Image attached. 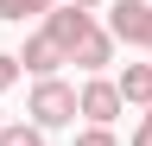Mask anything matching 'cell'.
<instances>
[{
  "label": "cell",
  "mask_w": 152,
  "mask_h": 146,
  "mask_svg": "<svg viewBox=\"0 0 152 146\" xmlns=\"http://www.w3.org/2000/svg\"><path fill=\"white\" fill-rule=\"evenodd\" d=\"M51 7H57V0H0V19H13V26H26V19H45Z\"/></svg>",
  "instance_id": "8"
},
{
  "label": "cell",
  "mask_w": 152,
  "mask_h": 146,
  "mask_svg": "<svg viewBox=\"0 0 152 146\" xmlns=\"http://www.w3.org/2000/svg\"><path fill=\"white\" fill-rule=\"evenodd\" d=\"M114 83H121V102H133V108H152V64H127Z\"/></svg>",
  "instance_id": "7"
},
{
  "label": "cell",
  "mask_w": 152,
  "mask_h": 146,
  "mask_svg": "<svg viewBox=\"0 0 152 146\" xmlns=\"http://www.w3.org/2000/svg\"><path fill=\"white\" fill-rule=\"evenodd\" d=\"M70 64H83L89 76H102V70L114 64V38H108V26H89L83 38H76V51H70Z\"/></svg>",
  "instance_id": "6"
},
{
  "label": "cell",
  "mask_w": 152,
  "mask_h": 146,
  "mask_svg": "<svg viewBox=\"0 0 152 146\" xmlns=\"http://www.w3.org/2000/svg\"><path fill=\"white\" fill-rule=\"evenodd\" d=\"M89 26H95V13H83V7H51V13H45V32L57 38V51H64V57L76 51V38H83Z\"/></svg>",
  "instance_id": "5"
},
{
  "label": "cell",
  "mask_w": 152,
  "mask_h": 146,
  "mask_svg": "<svg viewBox=\"0 0 152 146\" xmlns=\"http://www.w3.org/2000/svg\"><path fill=\"white\" fill-rule=\"evenodd\" d=\"M146 121H152V108H146Z\"/></svg>",
  "instance_id": "15"
},
{
  "label": "cell",
  "mask_w": 152,
  "mask_h": 146,
  "mask_svg": "<svg viewBox=\"0 0 152 146\" xmlns=\"http://www.w3.org/2000/svg\"><path fill=\"white\" fill-rule=\"evenodd\" d=\"M121 83L114 76H89L83 89H76V114H83L89 127H114V114H121Z\"/></svg>",
  "instance_id": "3"
},
{
  "label": "cell",
  "mask_w": 152,
  "mask_h": 146,
  "mask_svg": "<svg viewBox=\"0 0 152 146\" xmlns=\"http://www.w3.org/2000/svg\"><path fill=\"white\" fill-rule=\"evenodd\" d=\"M26 114H32V127H70L76 121V89L70 83H57V76H45V83H32V102H26Z\"/></svg>",
  "instance_id": "1"
},
{
  "label": "cell",
  "mask_w": 152,
  "mask_h": 146,
  "mask_svg": "<svg viewBox=\"0 0 152 146\" xmlns=\"http://www.w3.org/2000/svg\"><path fill=\"white\" fill-rule=\"evenodd\" d=\"M13 83H19V57H13V51H0V95H7Z\"/></svg>",
  "instance_id": "11"
},
{
  "label": "cell",
  "mask_w": 152,
  "mask_h": 146,
  "mask_svg": "<svg viewBox=\"0 0 152 146\" xmlns=\"http://www.w3.org/2000/svg\"><path fill=\"white\" fill-rule=\"evenodd\" d=\"M70 7H83V13H95V7H102V0H70Z\"/></svg>",
  "instance_id": "13"
},
{
  "label": "cell",
  "mask_w": 152,
  "mask_h": 146,
  "mask_svg": "<svg viewBox=\"0 0 152 146\" xmlns=\"http://www.w3.org/2000/svg\"><path fill=\"white\" fill-rule=\"evenodd\" d=\"M0 146H45V127H32V121H7V127H0Z\"/></svg>",
  "instance_id": "9"
},
{
  "label": "cell",
  "mask_w": 152,
  "mask_h": 146,
  "mask_svg": "<svg viewBox=\"0 0 152 146\" xmlns=\"http://www.w3.org/2000/svg\"><path fill=\"white\" fill-rule=\"evenodd\" d=\"M108 38L133 45V51H152V0H121L108 13Z\"/></svg>",
  "instance_id": "2"
},
{
  "label": "cell",
  "mask_w": 152,
  "mask_h": 146,
  "mask_svg": "<svg viewBox=\"0 0 152 146\" xmlns=\"http://www.w3.org/2000/svg\"><path fill=\"white\" fill-rule=\"evenodd\" d=\"M13 57H19V70H32L38 83H45V76H57V70L70 64L64 51H57V38H51V32H32V38H26V51H13Z\"/></svg>",
  "instance_id": "4"
},
{
  "label": "cell",
  "mask_w": 152,
  "mask_h": 146,
  "mask_svg": "<svg viewBox=\"0 0 152 146\" xmlns=\"http://www.w3.org/2000/svg\"><path fill=\"white\" fill-rule=\"evenodd\" d=\"M0 127H7V114H0Z\"/></svg>",
  "instance_id": "14"
},
{
  "label": "cell",
  "mask_w": 152,
  "mask_h": 146,
  "mask_svg": "<svg viewBox=\"0 0 152 146\" xmlns=\"http://www.w3.org/2000/svg\"><path fill=\"white\" fill-rule=\"evenodd\" d=\"M133 146H152V121H140V127H133Z\"/></svg>",
  "instance_id": "12"
},
{
  "label": "cell",
  "mask_w": 152,
  "mask_h": 146,
  "mask_svg": "<svg viewBox=\"0 0 152 146\" xmlns=\"http://www.w3.org/2000/svg\"><path fill=\"white\" fill-rule=\"evenodd\" d=\"M76 146H121V140H114V127H83Z\"/></svg>",
  "instance_id": "10"
}]
</instances>
